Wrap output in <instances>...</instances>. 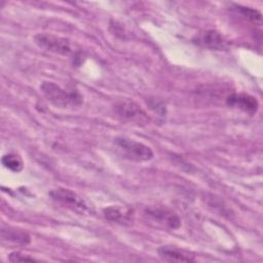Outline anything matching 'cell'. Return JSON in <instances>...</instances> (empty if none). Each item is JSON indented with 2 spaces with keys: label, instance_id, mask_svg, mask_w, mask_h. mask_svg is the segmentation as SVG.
<instances>
[{
  "label": "cell",
  "instance_id": "1",
  "mask_svg": "<svg viewBox=\"0 0 263 263\" xmlns=\"http://www.w3.org/2000/svg\"><path fill=\"white\" fill-rule=\"evenodd\" d=\"M40 89L46 100L59 108L78 107L83 101L82 96L77 89H65L51 81H43Z\"/></svg>",
  "mask_w": 263,
  "mask_h": 263
},
{
  "label": "cell",
  "instance_id": "2",
  "mask_svg": "<svg viewBox=\"0 0 263 263\" xmlns=\"http://www.w3.org/2000/svg\"><path fill=\"white\" fill-rule=\"evenodd\" d=\"M114 144L123 157L129 160L147 161L153 157V151L151 148L141 142L124 137H118L115 139Z\"/></svg>",
  "mask_w": 263,
  "mask_h": 263
},
{
  "label": "cell",
  "instance_id": "3",
  "mask_svg": "<svg viewBox=\"0 0 263 263\" xmlns=\"http://www.w3.org/2000/svg\"><path fill=\"white\" fill-rule=\"evenodd\" d=\"M49 197L59 204L76 212L80 215L88 212V205L85 200L76 192L67 188H55L49 191Z\"/></svg>",
  "mask_w": 263,
  "mask_h": 263
},
{
  "label": "cell",
  "instance_id": "4",
  "mask_svg": "<svg viewBox=\"0 0 263 263\" xmlns=\"http://www.w3.org/2000/svg\"><path fill=\"white\" fill-rule=\"evenodd\" d=\"M34 42L42 49L53 53L69 55L73 52L71 42L61 36L50 33H39L34 36Z\"/></svg>",
  "mask_w": 263,
  "mask_h": 263
},
{
  "label": "cell",
  "instance_id": "5",
  "mask_svg": "<svg viewBox=\"0 0 263 263\" xmlns=\"http://www.w3.org/2000/svg\"><path fill=\"white\" fill-rule=\"evenodd\" d=\"M145 214L151 220L171 229H177L181 225V221L179 217L174 212L165 208H158V206L147 208L145 210Z\"/></svg>",
  "mask_w": 263,
  "mask_h": 263
},
{
  "label": "cell",
  "instance_id": "6",
  "mask_svg": "<svg viewBox=\"0 0 263 263\" xmlns=\"http://www.w3.org/2000/svg\"><path fill=\"white\" fill-rule=\"evenodd\" d=\"M114 111L118 116L124 119L134 121H143L147 119V115L145 111L141 108V106L130 100H123L117 102L114 105Z\"/></svg>",
  "mask_w": 263,
  "mask_h": 263
},
{
  "label": "cell",
  "instance_id": "7",
  "mask_svg": "<svg viewBox=\"0 0 263 263\" xmlns=\"http://www.w3.org/2000/svg\"><path fill=\"white\" fill-rule=\"evenodd\" d=\"M226 103L228 106H230L232 108L239 109L249 114H255L259 108V103H258L257 99L255 97H253L249 93H245V92L230 95L227 98Z\"/></svg>",
  "mask_w": 263,
  "mask_h": 263
},
{
  "label": "cell",
  "instance_id": "8",
  "mask_svg": "<svg viewBox=\"0 0 263 263\" xmlns=\"http://www.w3.org/2000/svg\"><path fill=\"white\" fill-rule=\"evenodd\" d=\"M157 253L162 260L168 261V262H194L195 261L194 254L175 248V247H168V246L160 247L157 250Z\"/></svg>",
  "mask_w": 263,
  "mask_h": 263
},
{
  "label": "cell",
  "instance_id": "9",
  "mask_svg": "<svg viewBox=\"0 0 263 263\" xmlns=\"http://www.w3.org/2000/svg\"><path fill=\"white\" fill-rule=\"evenodd\" d=\"M194 42L203 47L218 50H221L227 46V41L225 40V38L219 32L214 30L205 31L199 34L194 39Z\"/></svg>",
  "mask_w": 263,
  "mask_h": 263
},
{
  "label": "cell",
  "instance_id": "10",
  "mask_svg": "<svg viewBox=\"0 0 263 263\" xmlns=\"http://www.w3.org/2000/svg\"><path fill=\"white\" fill-rule=\"evenodd\" d=\"M103 213L107 220L114 223L128 225L133 222V211L127 208L112 205L104 209Z\"/></svg>",
  "mask_w": 263,
  "mask_h": 263
},
{
  "label": "cell",
  "instance_id": "11",
  "mask_svg": "<svg viewBox=\"0 0 263 263\" xmlns=\"http://www.w3.org/2000/svg\"><path fill=\"white\" fill-rule=\"evenodd\" d=\"M1 238L3 241H8L16 245H28L31 241L30 235L23 229L7 226L1 229Z\"/></svg>",
  "mask_w": 263,
  "mask_h": 263
},
{
  "label": "cell",
  "instance_id": "12",
  "mask_svg": "<svg viewBox=\"0 0 263 263\" xmlns=\"http://www.w3.org/2000/svg\"><path fill=\"white\" fill-rule=\"evenodd\" d=\"M234 10L241 15L245 20L252 22L254 24H258L261 25L262 22V14L259 10L251 8V7H246V6H241V5H234Z\"/></svg>",
  "mask_w": 263,
  "mask_h": 263
},
{
  "label": "cell",
  "instance_id": "13",
  "mask_svg": "<svg viewBox=\"0 0 263 263\" xmlns=\"http://www.w3.org/2000/svg\"><path fill=\"white\" fill-rule=\"evenodd\" d=\"M2 164L13 173H18L24 167V162L22 158L16 154H5L2 159Z\"/></svg>",
  "mask_w": 263,
  "mask_h": 263
},
{
  "label": "cell",
  "instance_id": "14",
  "mask_svg": "<svg viewBox=\"0 0 263 263\" xmlns=\"http://www.w3.org/2000/svg\"><path fill=\"white\" fill-rule=\"evenodd\" d=\"M8 260L11 262H33L37 261L34 257H31L29 255H24L20 252H13L10 253L8 256Z\"/></svg>",
  "mask_w": 263,
  "mask_h": 263
}]
</instances>
